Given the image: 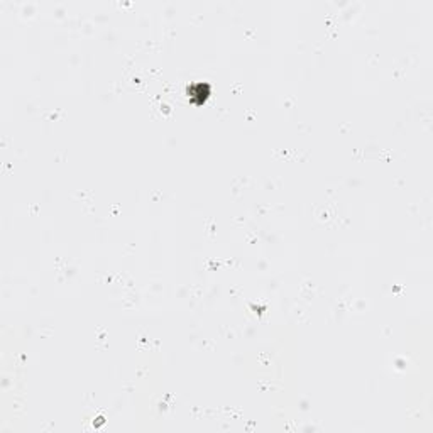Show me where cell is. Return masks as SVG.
I'll use <instances>...</instances> for the list:
<instances>
[{
  "label": "cell",
  "instance_id": "1",
  "mask_svg": "<svg viewBox=\"0 0 433 433\" xmlns=\"http://www.w3.org/2000/svg\"><path fill=\"white\" fill-rule=\"evenodd\" d=\"M208 91H210L208 85H203V83H195V85L188 86V97L192 98V100H197V98H198V102H201V100H205V98H206Z\"/></svg>",
  "mask_w": 433,
  "mask_h": 433
}]
</instances>
